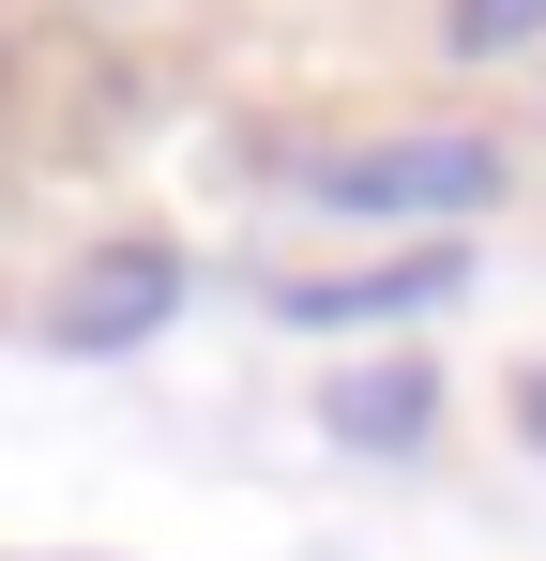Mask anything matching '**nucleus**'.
<instances>
[{"label":"nucleus","instance_id":"obj_1","mask_svg":"<svg viewBox=\"0 0 546 561\" xmlns=\"http://www.w3.org/2000/svg\"><path fill=\"white\" fill-rule=\"evenodd\" d=\"M486 183H501L486 137H410V152H350V168H319L334 213H470Z\"/></svg>","mask_w":546,"mask_h":561},{"label":"nucleus","instance_id":"obj_2","mask_svg":"<svg viewBox=\"0 0 546 561\" xmlns=\"http://www.w3.org/2000/svg\"><path fill=\"white\" fill-rule=\"evenodd\" d=\"M168 259H106V274L77 288V304H61V350H122V334H152V319H168Z\"/></svg>","mask_w":546,"mask_h":561},{"label":"nucleus","instance_id":"obj_3","mask_svg":"<svg viewBox=\"0 0 546 561\" xmlns=\"http://www.w3.org/2000/svg\"><path fill=\"white\" fill-rule=\"evenodd\" d=\"M516 31H546V0H455V46H516Z\"/></svg>","mask_w":546,"mask_h":561}]
</instances>
